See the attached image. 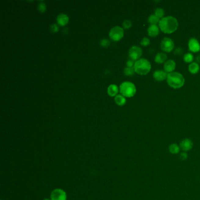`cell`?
Instances as JSON below:
<instances>
[{
    "mask_svg": "<svg viewBox=\"0 0 200 200\" xmlns=\"http://www.w3.org/2000/svg\"><path fill=\"white\" fill-rule=\"evenodd\" d=\"M158 27L163 33L170 34L177 30L178 27V20L176 18L172 16H164L160 20Z\"/></svg>",
    "mask_w": 200,
    "mask_h": 200,
    "instance_id": "obj_1",
    "label": "cell"
},
{
    "mask_svg": "<svg viewBox=\"0 0 200 200\" xmlns=\"http://www.w3.org/2000/svg\"><path fill=\"white\" fill-rule=\"evenodd\" d=\"M167 83L171 88L180 89L184 86L185 83V79L181 74L177 72H173L167 75Z\"/></svg>",
    "mask_w": 200,
    "mask_h": 200,
    "instance_id": "obj_2",
    "label": "cell"
},
{
    "mask_svg": "<svg viewBox=\"0 0 200 200\" xmlns=\"http://www.w3.org/2000/svg\"><path fill=\"white\" fill-rule=\"evenodd\" d=\"M135 72L140 75L148 74L151 69V65L149 60L145 58H140L135 62L134 65Z\"/></svg>",
    "mask_w": 200,
    "mask_h": 200,
    "instance_id": "obj_3",
    "label": "cell"
},
{
    "mask_svg": "<svg viewBox=\"0 0 200 200\" xmlns=\"http://www.w3.org/2000/svg\"><path fill=\"white\" fill-rule=\"evenodd\" d=\"M120 92L124 97H132L136 94V88L132 82H125L120 86Z\"/></svg>",
    "mask_w": 200,
    "mask_h": 200,
    "instance_id": "obj_4",
    "label": "cell"
},
{
    "mask_svg": "<svg viewBox=\"0 0 200 200\" xmlns=\"http://www.w3.org/2000/svg\"><path fill=\"white\" fill-rule=\"evenodd\" d=\"M124 36V30L119 26L111 28L109 32V37L113 41H119Z\"/></svg>",
    "mask_w": 200,
    "mask_h": 200,
    "instance_id": "obj_5",
    "label": "cell"
},
{
    "mask_svg": "<svg viewBox=\"0 0 200 200\" xmlns=\"http://www.w3.org/2000/svg\"><path fill=\"white\" fill-rule=\"evenodd\" d=\"M160 47L163 52L170 53L174 48V41L170 38H164L161 42Z\"/></svg>",
    "mask_w": 200,
    "mask_h": 200,
    "instance_id": "obj_6",
    "label": "cell"
},
{
    "mask_svg": "<svg viewBox=\"0 0 200 200\" xmlns=\"http://www.w3.org/2000/svg\"><path fill=\"white\" fill-rule=\"evenodd\" d=\"M142 54L143 51L141 48L137 46H132L129 51V56L130 60H133L135 62L140 59Z\"/></svg>",
    "mask_w": 200,
    "mask_h": 200,
    "instance_id": "obj_7",
    "label": "cell"
},
{
    "mask_svg": "<svg viewBox=\"0 0 200 200\" xmlns=\"http://www.w3.org/2000/svg\"><path fill=\"white\" fill-rule=\"evenodd\" d=\"M67 194L62 189H55L51 194V200H67Z\"/></svg>",
    "mask_w": 200,
    "mask_h": 200,
    "instance_id": "obj_8",
    "label": "cell"
},
{
    "mask_svg": "<svg viewBox=\"0 0 200 200\" xmlns=\"http://www.w3.org/2000/svg\"><path fill=\"white\" fill-rule=\"evenodd\" d=\"M188 47L190 52L197 53L200 52V44L198 39L195 38H191L189 39L188 42Z\"/></svg>",
    "mask_w": 200,
    "mask_h": 200,
    "instance_id": "obj_9",
    "label": "cell"
},
{
    "mask_svg": "<svg viewBox=\"0 0 200 200\" xmlns=\"http://www.w3.org/2000/svg\"><path fill=\"white\" fill-rule=\"evenodd\" d=\"M180 149L184 151H188L191 150L193 147V143L190 139L186 138L181 141L179 145Z\"/></svg>",
    "mask_w": 200,
    "mask_h": 200,
    "instance_id": "obj_10",
    "label": "cell"
},
{
    "mask_svg": "<svg viewBox=\"0 0 200 200\" xmlns=\"http://www.w3.org/2000/svg\"><path fill=\"white\" fill-rule=\"evenodd\" d=\"M176 68V63L173 60H167L164 65V71L169 74L174 72Z\"/></svg>",
    "mask_w": 200,
    "mask_h": 200,
    "instance_id": "obj_11",
    "label": "cell"
},
{
    "mask_svg": "<svg viewBox=\"0 0 200 200\" xmlns=\"http://www.w3.org/2000/svg\"><path fill=\"white\" fill-rule=\"evenodd\" d=\"M168 74L164 71L162 70H156L153 73V78L156 81L162 82L167 79Z\"/></svg>",
    "mask_w": 200,
    "mask_h": 200,
    "instance_id": "obj_12",
    "label": "cell"
},
{
    "mask_svg": "<svg viewBox=\"0 0 200 200\" xmlns=\"http://www.w3.org/2000/svg\"><path fill=\"white\" fill-rule=\"evenodd\" d=\"M160 28L157 25H150L147 30L148 36L150 37H156L160 34Z\"/></svg>",
    "mask_w": 200,
    "mask_h": 200,
    "instance_id": "obj_13",
    "label": "cell"
},
{
    "mask_svg": "<svg viewBox=\"0 0 200 200\" xmlns=\"http://www.w3.org/2000/svg\"><path fill=\"white\" fill-rule=\"evenodd\" d=\"M167 60V55L163 52L157 53L155 58V62L158 64L165 63Z\"/></svg>",
    "mask_w": 200,
    "mask_h": 200,
    "instance_id": "obj_14",
    "label": "cell"
},
{
    "mask_svg": "<svg viewBox=\"0 0 200 200\" xmlns=\"http://www.w3.org/2000/svg\"><path fill=\"white\" fill-rule=\"evenodd\" d=\"M56 20L60 26H65L69 22V17L64 14H61L58 16Z\"/></svg>",
    "mask_w": 200,
    "mask_h": 200,
    "instance_id": "obj_15",
    "label": "cell"
},
{
    "mask_svg": "<svg viewBox=\"0 0 200 200\" xmlns=\"http://www.w3.org/2000/svg\"><path fill=\"white\" fill-rule=\"evenodd\" d=\"M200 69L199 64L197 62H195L191 63L188 66V71L191 74H197L199 72Z\"/></svg>",
    "mask_w": 200,
    "mask_h": 200,
    "instance_id": "obj_16",
    "label": "cell"
},
{
    "mask_svg": "<svg viewBox=\"0 0 200 200\" xmlns=\"http://www.w3.org/2000/svg\"><path fill=\"white\" fill-rule=\"evenodd\" d=\"M118 93V87L116 85H111L107 88V93L111 96H115Z\"/></svg>",
    "mask_w": 200,
    "mask_h": 200,
    "instance_id": "obj_17",
    "label": "cell"
},
{
    "mask_svg": "<svg viewBox=\"0 0 200 200\" xmlns=\"http://www.w3.org/2000/svg\"><path fill=\"white\" fill-rule=\"evenodd\" d=\"M169 152L173 154V155H177L180 153V146L176 143L171 144L169 147Z\"/></svg>",
    "mask_w": 200,
    "mask_h": 200,
    "instance_id": "obj_18",
    "label": "cell"
},
{
    "mask_svg": "<svg viewBox=\"0 0 200 200\" xmlns=\"http://www.w3.org/2000/svg\"><path fill=\"white\" fill-rule=\"evenodd\" d=\"M160 19L155 14H151L148 16V22L150 25H158Z\"/></svg>",
    "mask_w": 200,
    "mask_h": 200,
    "instance_id": "obj_19",
    "label": "cell"
},
{
    "mask_svg": "<svg viewBox=\"0 0 200 200\" xmlns=\"http://www.w3.org/2000/svg\"><path fill=\"white\" fill-rule=\"evenodd\" d=\"M115 102L119 106H123L126 102V99L125 97L122 96V95H118L115 97Z\"/></svg>",
    "mask_w": 200,
    "mask_h": 200,
    "instance_id": "obj_20",
    "label": "cell"
},
{
    "mask_svg": "<svg viewBox=\"0 0 200 200\" xmlns=\"http://www.w3.org/2000/svg\"><path fill=\"white\" fill-rule=\"evenodd\" d=\"M194 59V56H193V54L190 52L185 53L183 56V60L185 63H188L190 64L193 62Z\"/></svg>",
    "mask_w": 200,
    "mask_h": 200,
    "instance_id": "obj_21",
    "label": "cell"
},
{
    "mask_svg": "<svg viewBox=\"0 0 200 200\" xmlns=\"http://www.w3.org/2000/svg\"><path fill=\"white\" fill-rule=\"evenodd\" d=\"M164 11L163 8H157L155 9L154 14L157 16L158 18H159L160 20L162 19L164 16Z\"/></svg>",
    "mask_w": 200,
    "mask_h": 200,
    "instance_id": "obj_22",
    "label": "cell"
},
{
    "mask_svg": "<svg viewBox=\"0 0 200 200\" xmlns=\"http://www.w3.org/2000/svg\"><path fill=\"white\" fill-rule=\"evenodd\" d=\"M134 73H135V71H134L133 67H126V68L124 69V74L126 75V76H133L134 74Z\"/></svg>",
    "mask_w": 200,
    "mask_h": 200,
    "instance_id": "obj_23",
    "label": "cell"
},
{
    "mask_svg": "<svg viewBox=\"0 0 200 200\" xmlns=\"http://www.w3.org/2000/svg\"><path fill=\"white\" fill-rule=\"evenodd\" d=\"M132 22L130 20H126L123 23V27L126 30H129L132 27Z\"/></svg>",
    "mask_w": 200,
    "mask_h": 200,
    "instance_id": "obj_24",
    "label": "cell"
},
{
    "mask_svg": "<svg viewBox=\"0 0 200 200\" xmlns=\"http://www.w3.org/2000/svg\"><path fill=\"white\" fill-rule=\"evenodd\" d=\"M140 44L143 46H147L149 45L150 44V41L148 39V38H143L140 42Z\"/></svg>",
    "mask_w": 200,
    "mask_h": 200,
    "instance_id": "obj_25",
    "label": "cell"
},
{
    "mask_svg": "<svg viewBox=\"0 0 200 200\" xmlns=\"http://www.w3.org/2000/svg\"><path fill=\"white\" fill-rule=\"evenodd\" d=\"M38 11L42 13H44L46 11V5L45 4L41 2L38 6Z\"/></svg>",
    "mask_w": 200,
    "mask_h": 200,
    "instance_id": "obj_26",
    "label": "cell"
},
{
    "mask_svg": "<svg viewBox=\"0 0 200 200\" xmlns=\"http://www.w3.org/2000/svg\"><path fill=\"white\" fill-rule=\"evenodd\" d=\"M100 45L103 47H107L110 45V41L107 39H103L100 42Z\"/></svg>",
    "mask_w": 200,
    "mask_h": 200,
    "instance_id": "obj_27",
    "label": "cell"
},
{
    "mask_svg": "<svg viewBox=\"0 0 200 200\" xmlns=\"http://www.w3.org/2000/svg\"><path fill=\"white\" fill-rule=\"evenodd\" d=\"M174 54L177 55H180L183 53V49L181 47H178L174 50Z\"/></svg>",
    "mask_w": 200,
    "mask_h": 200,
    "instance_id": "obj_28",
    "label": "cell"
},
{
    "mask_svg": "<svg viewBox=\"0 0 200 200\" xmlns=\"http://www.w3.org/2000/svg\"><path fill=\"white\" fill-rule=\"evenodd\" d=\"M180 158L181 160H185L187 159L188 158V154L185 152V151H183L182 153H180Z\"/></svg>",
    "mask_w": 200,
    "mask_h": 200,
    "instance_id": "obj_29",
    "label": "cell"
},
{
    "mask_svg": "<svg viewBox=\"0 0 200 200\" xmlns=\"http://www.w3.org/2000/svg\"><path fill=\"white\" fill-rule=\"evenodd\" d=\"M134 63H135V62H134V60H128L127 62V63H126L127 67H134Z\"/></svg>",
    "mask_w": 200,
    "mask_h": 200,
    "instance_id": "obj_30",
    "label": "cell"
},
{
    "mask_svg": "<svg viewBox=\"0 0 200 200\" xmlns=\"http://www.w3.org/2000/svg\"><path fill=\"white\" fill-rule=\"evenodd\" d=\"M51 32L53 33H55L59 31V28L56 24H54L51 27Z\"/></svg>",
    "mask_w": 200,
    "mask_h": 200,
    "instance_id": "obj_31",
    "label": "cell"
},
{
    "mask_svg": "<svg viewBox=\"0 0 200 200\" xmlns=\"http://www.w3.org/2000/svg\"><path fill=\"white\" fill-rule=\"evenodd\" d=\"M44 200H51V199H48V198H45Z\"/></svg>",
    "mask_w": 200,
    "mask_h": 200,
    "instance_id": "obj_32",
    "label": "cell"
}]
</instances>
